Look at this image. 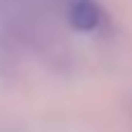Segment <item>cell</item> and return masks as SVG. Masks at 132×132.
<instances>
[{
	"label": "cell",
	"instance_id": "cell-1",
	"mask_svg": "<svg viewBox=\"0 0 132 132\" xmlns=\"http://www.w3.org/2000/svg\"><path fill=\"white\" fill-rule=\"evenodd\" d=\"M69 21L78 31H94L102 24V10L94 0H71Z\"/></svg>",
	"mask_w": 132,
	"mask_h": 132
}]
</instances>
